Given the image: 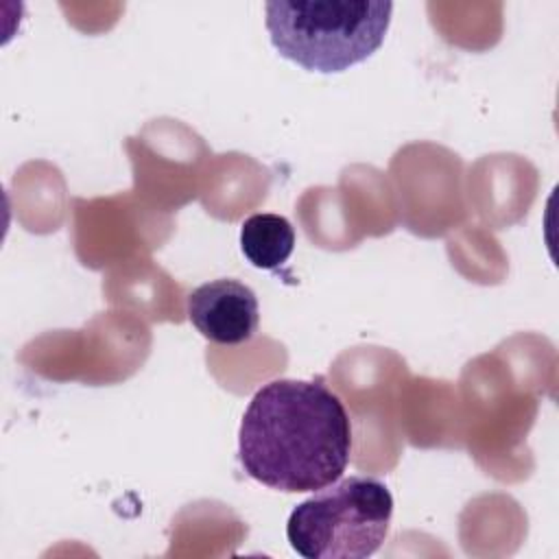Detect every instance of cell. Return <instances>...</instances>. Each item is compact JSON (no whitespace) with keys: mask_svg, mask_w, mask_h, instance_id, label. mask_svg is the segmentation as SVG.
Segmentation results:
<instances>
[{"mask_svg":"<svg viewBox=\"0 0 559 559\" xmlns=\"http://www.w3.org/2000/svg\"><path fill=\"white\" fill-rule=\"evenodd\" d=\"M295 249V227L286 216L260 212L240 227V251L251 266L273 271L282 266Z\"/></svg>","mask_w":559,"mask_h":559,"instance_id":"5","label":"cell"},{"mask_svg":"<svg viewBox=\"0 0 559 559\" xmlns=\"http://www.w3.org/2000/svg\"><path fill=\"white\" fill-rule=\"evenodd\" d=\"M393 496L376 476L338 478L299 502L286 522L290 548L306 559H365L389 535Z\"/></svg>","mask_w":559,"mask_h":559,"instance_id":"3","label":"cell"},{"mask_svg":"<svg viewBox=\"0 0 559 559\" xmlns=\"http://www.w3.org/2000/svg\"><path fill=\"white\" fill-rule=\"evenodd\" d=\"M391 13L386 0H273L264 4V26L280 57L336 74L382 46Z\"/></svg>","mask_w":559,"mask_h":559,"instance_id":"2","label":"cell"},{"mask_svg":"<svg viewBox=\"0 0 559 559\" xmlns=\"http://www.w3.org/2000/svg\"><path fill=\"white\" fill-rule=\"evenodd\" d=\"M188 319L210 343L242 345L258 332L260 306L247 284L221 277L188 295Z\"/></svg>","mask_w":559,"mask_h":559,"instance_id":"4","label":"cell"},{"mask_svg":"<svg viewBox=\"0 0 559 559\" xmlns=\"http://www.w3.org/2000/svg\"><path fill=\"white\" fill-rule=\"evenodd\" d=\"M349 454V415L323 380H271L245 408L238 461L247 476L271 489H323L343 476Z\"/></svg>","mask_w":559,"mask_h":559,"instance_id":"1","label":"cell"}]
</instances>
